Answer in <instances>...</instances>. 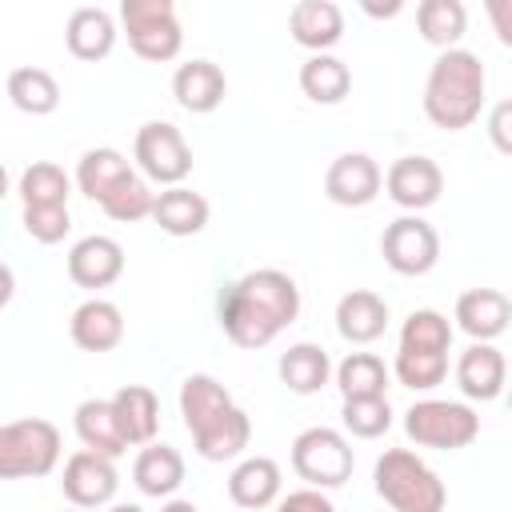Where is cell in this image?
Wrapping results in <instances>:
<instances>
[{
	"label": "cell",
	"mask_w": 512,
	"mask_h": 512,
	"mask_svg": "<svg viewBox=\"0 0 512 512\" xmlns=\"http://www.w3.org/2000/svg\"><path fill=\"white\" fill-rule=\"evenodd\" d=\"M404 432L420 448L456 452V448H468L480 436V416L464 400H432L428 396V400H416L404 412Z\"/></svg>",
	"instance_id": "cell-6"
},
{
	"label": "cell",
	"mask_w": 512,
	"mask_h": 512,
	"mask_svg": "<svg viewBox=\"0 0 512 512\" xmlns=\"http://www.w3.org/2000/svg\"><path fill=\"white\" fill-rule=\"evenodd\" d=\"M64 512H84V508H64Z\"/></svg>",
	"instance_id": "cell-46"
},
{
	"label": "cell",
	"mask_w": 512,
	"mask_h": 512,
	"mask_svg": "<svg viewBox=\"0 0 512 512\" xmlns=\"http://www.w3.org/2000/svg\"><path fill=\"white\" fill-rule=\"evenodd\" d=\"M492 20H496L500 40L508 44V40H512V28H508V0H492Z\"/></svg>",
	"instance_id": "cell-41"
},
{
	"label": "cell",
	"mask_w": 512,
	"mask_h": 512,
	"mask_svg": "<svg viewBox=\"0 0 512 512\" xmlns=\"http://www.w3.org/2000/svg\"><path fill=\"white\" fill-rule=\"evenodd\" d=\"M120 24L128 36V48L148 64H168L184 48V28L172 0H124Z\"/></svg>",
	"instance_id": "cell-5"
},
{
	"label": "cell",
	"mask_w": 512,
	"mask_h": 512,
	"mask_svg": "<svg viewBox=\"0 0 512 512\" xmlns=\"http://www.w3.org/2000/svg\"><path fill=\"white\" fill-rule=\"evenodd\" d=\"M388 328V300L372 288H352L336 300V332L348 344H372Z\"/></svg>",
	"instance_id": "cell-18"
},
{
	"label": "cell",
	"mask_w": 512,
	"mask_h": 512,
	"mask_svg": "<svg viewBox=\"0 0 512 512\" xmlns=\"http://www.w3.org/2000/svg\"><path fill=\"white\" fill-rule=\"evenodd\" d=\"M484 92H488V72L480 64V56L468 48H448L428 68L424 116L444 132H460L480 120Z\"/></svg>",
	"instance_id": "cell-2"
},
{
	"label": "cell",
	"mask_w": 512,
	"mask_h": 512,
	"mask_svg": "<svg viewBox=\"0 0 512 512\" xmlns=\"http://www.w3.org/2000/svg\"><path fill=\"white\" fill-rule=\"evenodd\" d=\"M384 172L368 152H340L324 172V192L340 208H364L380 196Z\"/></svg>",
	"instance_id": "cell-12"
},
{
	"label": "cell",
	"mask_w": 512,
	"mask_h": 512,
	"mask_svg": "<svg viewBox=\"0 0 512 512\" xmlns=\"http://www.w3.org/2000/svg\"><path fill=\"white\" fill-rule=\"evenodd\" d=\"M68 332H72V344L84 352H112L124 340V312L104 296H88L72 312Z\"/></svg>",
	"instance_id": "cell-19"
},
{
	"label": "cell",
	"mask_w": 512,
	"mask_h": 512,
	"mask_svg": "<svg viewBox=\"0 0 512 512\" xmlns=\"http://www.w3.org/2000/svg\"><path fill=\"white\" fill-rule=\"evenodd\" d=\"M416 28L424 36V44L432 48H456V40L468 28V8L460 0H420L416 4Z\"/></svg>",
	"instance_id": "cell-31"
},
{
	"label": "cell",
	"mask_w": 512,
	"mask_h": 512,
	"mask_svg": "<svg viewBox=\"0 0 512 512\" xmlns=\"http://www.w3.org/2000/svg\"><path fill=\"white\" fill-rule=\"evenodd\" d=\"M252 440V420L240 404L220 408L216 416H208L200 428H192V444L204 460L220 464V460H236Z\"/></svg>",
	"instance_id": "cell-15"
},
{
	"label": "cell",
	"mask_w": 512,
	"mask_h": 512,
	"mask_svg": "<svg viewBox=\"0 0 512 512\" xmlns=\"http://www.w3.org/2000/svg\"><path fill=\"white\" fill-rule=\"evenodd\" d=\"M288 32H292V40H296L300 48H308L312 56H316V52H328V48L340 44V36H344V12H340V4H332V0H300V4H292V12H288Z\"/></svg>",
	"instance_id": "cell-21"
},
{
	"label": "cell",
	"mask_w": 512,
	"mask_h": 512,
	"mask_svg": "<svg viewBox=\"0 0 512 512\" xmlns=\"http://www.w3.org/2000/svg\"><path fill=\"white\" fill-rule=\"evenodd\" d=\"M300 92L312 104H340L352 92V68L332 52H316L300 64Z\"/></svg>",
	"instance_id": "cell-28"
},
{
	"label": "cell",
	"mask_w": 512,
	"mask_h": 512,
	"mask_svg": "<svg viewBox=\"0 0 512 512\" xmlns=\"http://www.w3.org/2000/svg\"><path fill=\"white\" fill-rule=\"evenodd\" d=\"M512 320V304L496 288H468L456 300V324L472 336V344H492Z\"/></svg>",
	"instance_id": "cell-17"
},
{
	"label": "cell",
	"mask_w": 512,
	"mask_h": 512,
	"mask_svg": "<svg viewBox=\"0 0 512 512\" xmlns=\"http://www.w3.org/2000/svg\"><path fill=\"white\" fill-rule=\"evenodd\" d=\"M508 112H512V104H508V100H500V104L492 108V120H488L492 144H496L500 152H512V140H508Z\"/></svg>",
	"instance_id": "cell-40"
},
{
	"label": "cell",
	"mask_w": 512,
	"mask_h": 512,
	"mask_svg": "<svg viewBox=\"0 0 512 512\" xmlns=\"http://www.w3.org/2000/svg\"><path fill=\"white\" fill-rule=\"evenodd\" d=\"M380 256L396 276H424L440 260V232L424 216H396L380 236Z\"/></svg>",
	"instance_id": "cell-9"
},
{
	"label": "cell",
	"mask_w": 512,
	"mask_h": 512,
	"mask_svg": "<svg viewBox=\"0 0 512 512\" xmlns=\"http://www.w3.org/2000/svg\"><path fill=\"white\" fill-rule=\"evenodd\" d=\"M208 216H212V204H208L200 192L184 188V184L164 188V192H156V200H152V220H156L160 232H168V236H196V232H204Z\"/></svg>",
	"instance_id": "cell-24"
},
{
	"label": "cell",
	"mask_w": 512,
	"mask_h": 512,
	"mask_svg": "<svg viewBox=\"0 0 512 512\" xmlns=\"http://www.w3.org/2000/svg\"><path fill=\"white\" fill-rule=\"evenodd\" d=\"M296 316H300V288L280 268L244 272L220 296V328L236 348L248 352L272 344Z\"/></svg>",
	"instance_id": "cell-1"
},
{
	"label": "cell",
	"mask_w": 512,
	"mask_h": 512,
	"mask_svg": "<svg viewBox=\"0 0 512 512\" xmlns=\"http://www.w3.org/2000/svg\"><path fill=\"white\" fill-rule=\"evenodd\" d=\"M60 488L72 500V508H104V504H112V496L120 488V472H116V464L108 456L80 448V452H72L64 460Z\"/></svg>",
	"instance_id": "cell-10"
},
{
	"label": "cell",
	"mask_w": 512,
	"mask_h": 512,
	"mask_svg": "<svg viewBox=\"0 0 512 512\" xmlns=\"http://www.w3.org/2000/svg\"><path fill=\"white\" fill-rule=\"evenodd\" d=\"M160 512H200V508H196V504H192V500H176V496H168V500H164V508H160Z\"/></svg>",
	"instance_id": "cell-43"
},
{
	"label": "cell",
	"mask_w": 512,
	"mask_h": 512,
	"mask_svg": "<svg viewBox=\"0 0 512 512\" xmlns=\"http://www.w3.org/2000/svg\"><path fill=\"white\" fill-rule=\"evenodd\" d=\"M392 372H396V380L404 384V388H412V392H428V388H436V384H444V376H448V356H436V352H396V360H392Z\"/></svg>",
	"instance_id": "cell-37"
},
{
	"label": "cell",
	"mask_w": 512,
	"mask_h": 512,
	"mask_svg": "<svg viewBox=\"0 0 512 512\" xmlns=\"http://www.w3.org/2000/svg\"><path fill=\"white\" fill-rule=\"evenodd\" d=\"M356 468L352 444L344 432L312 424L292 440V472L308 484V488H340Z\"/></svg>",
	"instance_id": "cell-7"
},
{
	"label": "cell",
	"mask_w": 512,
	"mask_h": 512,
	"mask_svg": "<svg viewBox=\"0 0 512 512\" xmlns=\"http://www.w3.org/2000/svg\"><path fill=\"white\" fill-rule=\"evenodd\" d=\"M132 156H136L140 176L152 180V184H164V188H176L192 172V148H188L184 132L176 124H168V120L140 124Z\"/></svg>",
	"instance_id": "cell-8"
},
{
	"label": "cell",
	"mask_w": 512,
	"mask_h": 512,
	"mask_svg": "<svg viewBox=\"0 0 512 512\" xmlns=\"http://www.w3.org/2000/svg\"><path fill=\"white\" fill-rule=\"evenodd\" d=\"M60 464V428L44 416L0 424V480L48 476Z\"/></svg>",
	"instance_id": "cell-4"
},
{
	"label": "cell",
	"mask_w": 512,
	"mask_h": 512,
	"mask_svg": "<svg viewBox=\"0 0 512 512\" xmlns=\"http://www.w3.org/2000/svg\"><path fill=\"white\" fill-rule=\"evenodd\" d=\"M108 512H144V508H140V504H112Z\"/></svg>",
	"instance_id": "cell-45"
},
{
	"label": "cell",
	"mask_w": 512,
	"mask_h": 512,
	"mask_svg": "<svg viewBox=\"0 0 512 512\" xmlns=\"http://www.w3.org/2000/svg\"><path fill=\"white\" fill-rule=\"evenodd\" d=\"M12 296H16V276H12V268L0 260V308H8Z\"/></svg>",
	"instance_id": "cell-42"
},
{
	"label": "cell",
	"mask_w": 512,
	"mask_h": 512,
	"mask_svg": "<svg viewBox=\"0 0 512 512\" xmlns=\"http://www.w3.org/2000/svg\"><path fill=\"white\" fill-rule=\"evenodd\" d=\"M172 96H176V104L184 112L208 116V112H216L224 104L228 80H224L220 64H212V60H184L176 68V76H172Z\"/></svg>",
	"instance_id": "cell-16"
},
{
	"label": "cell",
	"mask_w": 512,
	"mask_h": 512,
	"mask_svg": "<svg viewBox=\"0 0 512 512\" xmlns=\"http://www.w3.org/2000/svg\"><path fill=\"white\" fill-rule=\"evenodd\" d=\"M152 200H156V192H152V184L140 176V172H128L104 200H100V208H104V216L108 220H120V224H136V220H144V216H152Z\"/></svg>",
	"instance_id": "cell-35"
},
{
	"label": "cell",
	"mask_w": 512,
	"mask_h": 512,
	"mask_svg": "<svg viewBox=\"0 0 512 512\" xmlns=\"http://www.w3.org/2000/svg\"><path fill=\"white\" fill-rule=\"evenodd\" d=\"M272 512H336V504L320 488H296L272 504Z\"/></svg>",
	"instance_id": "cell-39"
},
{
	"label": "cell",
	"mask_w": 512,
	"mask_h": 512,
	"mask_svg": "<svg viewBox=\"0 0 512 512\" xmlns=\"http://www.w3.org/2000/svg\"><path fill=\"white\" fill-rule=\"evenodd\" d=\"M400 348L404 352H436V356H448V348H452V324H448V316L436 312V308L408 312V320L400 328Z\"/></svg>",
	"instance_id": "cell-34"
},
{
	"label": "cell",
	"mask_w": 512,
	"mask_h": 512,
	"mask_svg": "<svg viewBox=\"0 0 512 512\" xmlns=\"http://www.w3.org/2000/svg\"><path fill=\"white\" fill-rule=\"evenodd\" d=\"M344 432L356 440H376L392 428V404L388 396H364V400H344L340 404Z\"/></svg>",
	"instance_id": "cell-36"
},
{
	"label": "cell",
	"mask_w": 512,
	"mask_h": 512,
	"mask_svg": "<svg viewBox=\"0 0 512 512\" xmlns=\"http://www.w3.org/2000/svg\"><path fill=\"white\" fill-rule=\"evenodd\" d=\"M8 100L28 116H48L60 108V80L48 68L20 64L8 72Z\"/></svg>",
	"instance_id": "cell-29"
},
{
	"label": "cell",
	"mask_w": 512,
	"mask_h": 512,
	"mask_svg": "<svg viewBox=\"0 0 512 512\" xmlns=\"http://www.w3.org/2000/svg\"><path fill=\"white\" fill-rule=\"evenodd\" d=\"M72 180L60 164L52 160H36L20 172V200L24 208H52V204H68Z\"/></svg>",
	"instance_id": "cell-33"
},
{
	"label": "cell",
	"mask_w": 512,
	"mask_h": 512,
	"mask_svg": "<svg viewBox=\"0 0 512 512\" xmlns=\"http://www.w3.org/2000/svg\"><path fill=\"white\" fill-rule=\"evenodd\" d=\"M332 376H336V388H340L344 400L384 396V388H388V368H384V360L376 352H348L332 368Z\"/></svg>",
	"instance_id": "cell-32"
},
{
	"label": "cell",
	"mask_w": 512,
	"mask_h": 512,
	"mask_svg": "<svg viewBox=\"0 0 512 512\" xmlns=\"http://www.w3.org/2000/svg\"><path fill=\"white\" fill-rule=\"evenodd\" d=\"M116 20L108 8H96V4H80L72 8L68 24H64V44L76 60H104L112 48H116Z\"/></svg>",
	"instance_id": "cell-22"
},
{
	"label": "cell",
	"mask_w": 512,
	"mask_h": 512,
	"mask_svg": "<svg viewBox=\"0 0 512 512\" xmlns=\"http://www.w3.org/2000/svg\"><path fill=\"white\" fill-rule=\"evenodd\" d=\"M284 472L272 456H244L228 476V500L248 512H264L280 500Z\"/></svg>",
	"instance_id": "cell-14"
},
{
	"label": "cell",
	"mask_w": 512,
	"mask_h": 512,
	"mask_svg": "<svg viewBox=\"0 0 512 512\" xmlns=\"http://www.w3.org/2000/svg\"><path fill=\"white\" fill-rule=\"evenodd\" d=\"M4 196H8V168L0 164V200H4Z\"/></svg>",
	"instance_id": "cell-44"
},
{
	"label": "cell",
	"mask_w": 512,
	"mask_h": 512,
	"mask_svg": "<svg viewBox=\"0 0 512 512\" xmlns=\"http://www.w3.org/2000/svg\"><path fill=\"white\" fill-rule=\"evenodd\" d=\"M508 380V360L496 344H472L456 360V384L468 400H496Z\"/></svg>",
	"instance_id": "cell-20"
},
{
	"label": "cell",
	"mask_w": 512,
	"mask_h": 512,
	"mask_svg": "<svg viewBox=\"0 0 512 512\" xmlns=\"http://www.w3.org/2000/svg\"><path fill=\"white\" fill-rule=\"evenodd\" d=\"M132 480L144 496H156V500H168L180 484H184V456L172 448V444H144L136 464H132Z\"/></svg>",
	"instance_id": "cell-25"
},
{
	"label": "cell",
	"mask_w": 512,
	"mask_h": 512,
	"mask_svg": "<svg viewBox=\"0 0 512 512\" xmlns=\"http://www.w3.org/2000/svg\"><path fill=\"white\" fill-rule=\"evenodd\" d=\"M72 424H76V436L88 452H100L108 460H116L128 444L120 436V424H116V412H112V400H80L76 412H72Z\"/></svg>",
	"instance_id": "cell-27"
},
{
	"label": "cell",
	"mask_w": 512,
	"mask_h": 512,
	"mask_svg": "<svg viewBox=\"0 0 512 512\" xmlns=\"http://www.w3.org/2000/svg\"><path fill=\"white\" fill-rule=\"evenodd\" d=\"M384 192L392 204H400L404 212H424L440 200L444 192V172L432 156H400L388 164L384 172Z\"/></svg>",
	"instance_id": "cell-11"
},
{
	"label": "cell",
	"mask_w": 512,
	"mask_h": 512,
	"mask_svg": "<svg viewBox=\"0 0 512 512\" xmlns=\"http://www.w3.org/2000/svg\"><path fill=\"white\" fill-rule=\"evenodd\" d=\"M120 272H124V248L112 236L92 232V236H80L68 248V276L80 288H92V292L108 288V284L120 280Z\"/></svg>",
	"instance_id": "cell-13"
},
{
	"label": "cell",
	"mask_w": 512,
	"mask_h": 512,
	"mask_svg": "<svg viewBox=\"0 0 512 512\" xmlns=\"http://www.w3.org/2000/svg\"><path fill=\"white\" fill-rule=\"evenodd\" d=\"M372 484L392 512H444L448 504L444 480L408 448H388L372 468Z\"/></svg>",
	"instance_id": "cell-3"
},
{
	"label": "cell",
	"mask_w": 512,
	"mask_h": 512,
	"mask_svg": "<svg viewBox=\"0 0 512 512\" xmlns=\"http://www.w3.org/2000/svg\"><path fill=\"white\" fill-rule=\"evenodd\" d=\"M128 172H136V168L128 164L124 152H116V148H88V152L80 156V164H76V188H80L88 200L100 204Z\"/></svg>",
	"instance_id": "cell-30"
},
{
	"label": "cell",
	"mask_w": 512,
	"mask_h": 512,
	"mask_svg": "<svg viewBox=\"0 0 512 512\" xmlns=\"http://www.w3.org/2000/svg\"><path fill=\"white\" fill-rule=\"evenodd\" d=\"M112 412H116V424H120V436L124 444H152L156 440V428H160V400L152 388L144 384H124L116 396H112Z\"/></svg>",
	"instance_id": "cell-23"
},
{
	"label": "cell",
	"mask_w": 512,
	"mask_h": 512,
	"mask_svg": "<svg viewBox=\"0 0 512 512\" xmlns=\"http://www.w3.org/2000/svg\"><path fill=\"white\" fill-rule=\"evenodd\" d=\"M276 372H280V380H284L288 392L312 396V392H320V388L332 380V360H328V352H324L320 344L300 340V344H292V348L280 356Z\"/></svg>",
	"instance_id": "cell-26"
},
{
	"label": "cell",
	"mask_w": 512,
	"mask_h": 512,
	"mask_svg": "<svg viewBox=\"0 0 512 512\" xmlns=\"http://www.w3.org/2000/svg\"><path fill=\"white\" fill-rule=\"evenodd\" d=\"M24 220V232L36 240V244H60L72 228V212L68 204H52V208H24L20 212Z\"/></svg>",
	"instance_id": "cell-38"
}]
</instances>
